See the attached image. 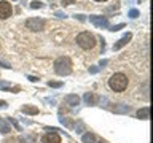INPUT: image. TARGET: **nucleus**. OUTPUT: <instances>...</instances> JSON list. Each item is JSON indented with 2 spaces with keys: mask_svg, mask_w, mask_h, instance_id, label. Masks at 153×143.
I'll return each mask as SVG.
<instances>
[{
  "mask_svg": "<svg viewBox=\"0 0 153 143\" xmlns=\"http://www.w3.org/2000/svg\"><path fill=\"white\" fill-rule=\"evenodd\" d=\"M108 88L115 92H123L128 88V76L124 73H115L108 80Z\"/></svg>",
  "mask_w": 153,
  "mask_h": 143,
  "instance_id": "nucleus-1",
  "label": "nucleus"
},
{
  "mask_svg": "<svg viewBox=\"0 0 153 143\" xmlns=\"http://www.w3.org/2000/svg\"><path fill=\"white\" fill-rule=\"evenodd\" d=\"M54 72L61 76H67L72 73V60L67 56H61L54 60Z\"/></svg>",
  "mask_w": 153,
  "mask_h": 143,
  "instance_id": "nucleus-2",
  "label": "nucleus"
},
{
  "mask_svg": "<svg viewBox=\"0 0 153 143\" xmlns=\"http://www.w3.org/2000/svg\"><path fill=\"white\" fill-rule=\"evenodd\" d=\"M76 43H78V46L83 48V49H93L96 46V37L89 32H81V33H78V37H76Z\"/></svg>",
  "mask_w": 153,
  "mask_h": 143,
  "instance_id": "nucleus-3",
  "label": "nucleus"
},
{
  "mask_svg": "<svg viewBox=\"0 0 153 143\" xmlns=\"http://www.w3.org/2000/svg\"><path fill=\"white\" fill-rule=\"evenodd\" d=\"M45 24H46L45 19H42V18H29L26 21V27L30 29L32 32H40V30H43Z\"/></svg>",
  "mask_w": 153,
  "mask_h": 143,
  "instance_id": "nucleus-4",
  "label": "nucleus"
},
{
  "mask_svg": "<svg viewBox=\"0 0 153 143\" xmlns=\"http://www.w3.org/2000/svg\"><path fill=\"white\" fill-rule=\"evenodd\" d=\"M89 22H93L96 27H100V29L108 27V18L107 16H97V14H93V16H89Z\"/></svg>",
  "mask_w": 153,
  "mask_h": 143,
  "instance_id": "nucleus-5",
  "label": "nucleus"
},
{
  "mask_svg": "<svg viewBox=\"0 0 153 143\" xmlns=\"http://www.w3.org/2000/svg\"><path fill=\"white\" fill-rule=\"evenodd\" d=\"M13 13V7L11 3L5 2V0H0V19H7L11 16Z\"/></svg>",
  "mask_w": 153,
  "mask_h": 143,
  "instance_id": "nucleus-6",
  "label": "nucleus"
},
{
  "mask_svg": "<svg viewBox=\"0 0 153 143\" xmlns=\"http://www.w3.org/2000/svg\"><path fill=\"white\" fill-rule=\"evenodd\" d=\"M42 143H61V137L57 132H48L42 137Z\"/></svg>",
  "mask_w": 153,
  "mask_h": 143,
  "instance_id": "nucleus-7",
  "label": "nucleus"
},
{
  "mask_svg": "<svg viewBox=\"0 0 153 143\" xmlns=\"http://www.w3.org/2000/svg\"><path fill=\"white\" fill-rule=\"evenodd\" d=\"M131 38H132V33H129V32L126 33V35H123V37L113 45V51H118V49H121L123 46H126L128 43L131 41Z\"/></svg>",
  "mask_w": 153,
  "mask_h": 143,
  "instance_id": "nucleus-8",
  "label": "nucleus"
},
{
  "mask_svg": "<svg viewBox=\"0 0 153 143\" xmlns=\"http://www.w3.org/2000/svg\"><path fill=\"white\" fill-rule=\"evenodd\" d=\"M64 102L69 105V107H76V105L80 103V97L76 94H69L64 97Z\"/></svg>",
  "mask_w": 153,
  "mask_h": 143,
  "instance_id": "nucleus-9",
  "label": "nucleus"
},
{
  "mask_svg": "<svg viewBox=\"0 0 153 143\" xmlns=\"http://www.w3.org/2000/svg\"><path fill=\"white\" fill-rule=\"evenodd\" d=\"M83 99H85V102L88 103V105H96V103L99 102V95H96L93 92H86Z\"/></svg>",
  "mask_w": 153,
  "mask_h": 143,
  "instance_id": "nucleus-10",
  "label": "nucleus"
},
{
  "mask_svg": "<svg viewBox=\"0 0 153 143\" xmlns=\"http://www.w3.org/2000/svg\"><path fill=\"white\" fill-rule=\"evenodd\" d=\"M0 89L2 91H10V92H19V91H21L19 86H10L8 83H5V81H0Z\"/></svg>",
  "mask_w": 153,
  "mask_h": 143,
  "instance_id": "nucleus-11",
  "label": "nucleus"
},
{
  "mask_svg": "<svg viewBox=\"0 0 153 143\" xmlns=\"http://www.w3.org/2000/svg\"><path fill=\"white\" fill-rule=\"evenodd\" d=\"M10 132H11V127H10L8 121H7V119H0V133L8 135Z\"/></svg>",
  "mask_w": 153,
  "mask_h": 143,
  "instance_id": "nucleus-12",
  "label": "nucleus"
},
{
  "mask_svg": "<svg viewBox=\"0 0 153 143\" xmlns=\"http://www.w3.org/2000/svg\"><path fill=\"white\" fill-rule=\"evenodd\" d=\"M22 113L26 114H37L38 113V107H33V105H24V107L21 108Z\"/></svg>",
  "mask_w": 153,
  "mask_h": 143,
  "instance_id": "nucleus-13",
  "label": "nucleus"
},
{
  "mask_svg": "<svg viewBox=\"0 0 153 143\" xmlns=\"http://www.w3.org/2000/svg\"><path fill=\"white\" fill-rule=\"evenodd\" d=\"M137 118H140V119H148V118H150V108H148V107L140 108V110L137 111Z\"/></svg>",
  "mask_w": 153,
  "mask_h": 143,
  "instance_id": "nucleus-14",
  "label": "nucleus"
},
{
  "mask_svg": "<svg viewBox=\"0 0 153 143\" xmlns=\"http://www.w3.org/2000/svg\"><path fill=\"white\" fill-rule=\"evenodd\" d=\"M81 142L83 143H96V137L94 133H83V137H81Z\"/></svg>",
  "mask_w": 153,
  "mask_h": 143,
  "instance_id": "nucleus-15",
  "label": "nucleus"
},
{
  "mask_svg": "<svg viewBox=\"0 0 153 143\" xmlns=\"http://www.w3.org/2000/svg\"><path fill=\"white\" fill-rule=\"evenodd\" d=\"M59 119H61V124H64L65 127H69V129L74 127V121L72 119H69V118H59Z\"/></svg>",
  "mask_w": 153,
  "mask_h": 143,
  "instance_id": "nucleus-16",
  "label": "nucleus"
},
{
  "mask_svg": "<svg viewBox=\"0 0 153 143\" xmlns=\"http://www.w3.org/2000/svg\"><path fill=\"white\" fill-rule=\"evenodd\" d=\"M113 110L117 113H126V111H131V107L129 105H123V107H115Z\"/></svg>",
  "mask_w": 153,
  "mask_h": 143,
  "instance_id": "nucleus-17",
  "label": "nucleus"
},
{
  "mask_svg": "<svg viewBox=\"0 0 153 143\" xmlns=\"http://www.w3.org/2000/svg\"><path fill=\"white\" fill-rule=\"evenodd\" d=\"M62 81H48V86L50 88H62Z\"/></svg>",
  "mask_w": 153,
  "mask_h": 143,
  "instance_id": "nucleus-18",
  "label": "nucleus"
},
{
  "mask_svg": "<svg viewBox=\"0 0 153 143\" xmlns=\"http://www.w3.org/2000/svg\"><path fill=\"white\" fill-rule=\"evenodd\" d=\"M30 8H32V10L43 8V3H42V2H38V0H33V2H30Z\"/></svg>",
  "mask_w": 153,
  "mask_h": 143,
  "instance_id": "nucleus-19",
  "label": "nucleus"
},
{
  "mask_svg": "<svg viewBox=\"0 0 153 143\" xmlns=\"http://www.w3.org/2000/svg\"><path fill=\"white\" fill-rule=\"evenodd\" d=\"M75 129H76V133H81V132L85 130V124L81 122V121H78V122L75 124Z\"/></svg>",
  "mask_w": 153,
  "mask_h": 143,
  "instance_id": "nucleus-20",
  "label": "nucleus"
},
{
  "mask_svg": "<svg viewBox=\"0 0 153 143\" xmlns=\"http://www.w3.org/2000/svg\"><path fill=\"white\" fill-rule=\"evenodd\" d=\"M129 18H131V19H136V18H139V11H137L136 8L129 10Z\"/></svg>",
  "mask_w": 153,
  "mask_h": 143,
  "instance_id": "nucleus-21",
  "label": "nucleus"
},
{
  "mask_svg": "<svg viewBox=\"0 0 153 143\" xmlns=\"http://www.w3.org/2000/svg\"><path fill=\"white\" fill-rule=\"evenodd\" d=\"M124 27V24H117V26H112L108 29V30H112V32H118V30H121V29Z\"/></svg>",
  "mask_w": 153,
  "mask_h": 143,
  "instance_id": "nucleus-22",
  "label": "nucleus"
},
{
  "mask_svg": "<svg viewBox=\"0 0 153 143\" xmlns=\"http://www.w3.org/2000/svg\"><path fill=\"white\" fill-rule=\"evenodd\" d=\"M8 122H11V124H13V126H14V127H16V129H18V130H21V126H19V124L16 122V119H13L11 116H10V118H8Z\"/></svg>",
  "mask_w": 153,
  "mask_h": 143,
  "instance_id": "nucleus-23",
  "label": "nucleus"
},
{
  "mask_svg": "<svg viewBox=\"0 0 153 143\" xmlns=\"http://www.w3.org/2000/svg\"><path fill=\"white\" fill-rule=\"evenodd\" d=\"M54 14H56L57 18H61V19H65V18H67V16H65V13H61V11H56Z\"/></svg>",
  "mask_w": 153,
  "mask_h": 143,
  "instance_id": "nucleus-24",
  "label": "nucleus"
},
{
  "mask_svg": "<svg viewBox=\"0 0 153 143\" xmlns=\"http://www.w3.org/2000/svg\"><path fill=\"white\" fill-rule=\"evenodd\" d=\"M72 3H75V0H62V5H64V7H67V5H72Z\"/></svg>",
  "mask_w": 153,
  "mask_h": 143,
  "instance_id": "nucleus-25",
  "label": "nucleus"
},
{
  "mask_svg": "<svg viewBox=\"0 0 153 143\" xmlns=\"http://www.w3.org/2000/svg\"><path fill=\"white\" fill-rule=\"evenodd\" d=\"M99 67H89V73H97Z\"/></svg>",
  "mask_w": 153,
  "mask_h": 143,
  "instance_id": "nucleus-26",
  "label": "nucleus"
},
{
  "mask_svg": "<svg viewBox=\"0 0 153 143\" xmlns=\"http://www.w3.org/2000/svg\"><path fill=\"white\" fill-rule=\"evenodd\" d=\"M0 67H3V69H11V67H10V64H7V62H2V60H0Z\"/></svg>",
  "mask_w": 153,
  "mask_h": 143,
  "instance_id": "nucleus-27",
  "label": "nucleus"
},
{
  "mask_svg": "<svg viewBox=\"0 0 153 143\" xmlns=\"http://www.w3.org/2000/svg\"><path fill=\"white\" fill-rule=\"evenodd\" d=\"M7 107H8V103L5 100H0V108H7Z\"/></svg>",
  "mask_w": 153,
  "mask_h": 143,
  "instance_id": "nucleus-28",
  "label": "nucleus"
},
{
  "mask_svg": "<svg viewBox=\"0 0 153 143\" xmlns=\"http://www.w3.org/2000/svg\"><path fill=\"white\" fill-rule=\"evenodd\" d=\"M29 81H32V83H37L38 78H37V76H29Z\"/></svg>",
  "mask_w": 153,
  "mask_h": 143,
  "instance_id": "nucleus-29",
  "label": "nucleus"
},
{
  "mask_svg": "<svg viewBox=\"0 0 153 143\" xmlns=\"http://www.w3.org/2000/svg\"><path fill=\"white\" fill-rule=\"evenodd\" d=\"M75 18H78L80 19V21H85V16H83V14H76V16Z\"/></svg>",
  "mask_w": 153,
  "mask_h": 143,
  "instance_id": "nucleus-30",
  "label": "nucleus"
},
{
  "mask_svg": "<svg viewBox=\"0 0 153 143\" xmlns=\"http://www.w3.org/2000/svg\"><path fill=\"white\" fill-rule=\"evenodd\" d=\"M104 65H107V60H105V59L100 60V67H104Z\"/></svg>",
  "mask_w": 153,
  "mask_h": 143,
  "instance_id": "nucleus-31",
  "label": "nucleus"
},
{
  "mask_svg": "<svg viewBox=\"0 0 153 143\" xmlns=\"http://www.w3.org/2000/svg\"><path fill=\"white\" fill-rule=\"evenodd\" d=\"M96 2H107V0H96Z\"/></svg>",
  "mask_w": 153,
  "mask_h": 143,
  "instance_id": "nucleus-32",
  "label": "nucleus"
},
{
  "mask_svg": "<svg viewBox=\"0 0 153 143\" xmlns=\"http://www.w3.org/2000/svg\"><path fill=\"white\" fill-rule=\"evenodd\" d=\"M97 143H104V142H102V140H100V142H97Z\"/></svg>",
  "mask_w": 153,
  "mask_h": 143,
  "instance_id": "nucleus-33",
  "label": "nucleus"
},
{
  "mask_svg": "<svg viewBox=\"0 0 153 143\" xmlns=\"http://www.w3.org/2000/svg\"><path fill=\"white\" fill-rule=\"evenodd\" d=\"M13 2H16V0H13Z\"/></svg>",
  "mask_w": 153,
  "mask_h": 143,
  "instance_id": "nucleus-34",
  "label": "nucleus"
}]
</instances>
